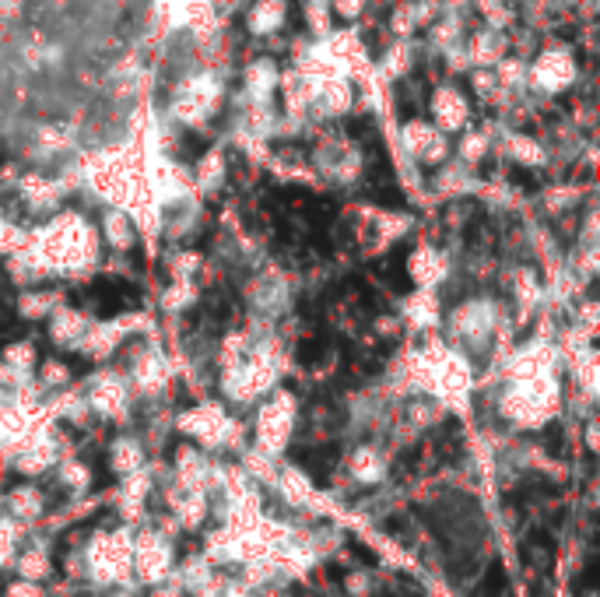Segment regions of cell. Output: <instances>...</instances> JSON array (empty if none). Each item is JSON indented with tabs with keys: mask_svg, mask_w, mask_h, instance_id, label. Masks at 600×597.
<instances>
[{
	"mask_svg": "<svg viewBox=\"0 0 600 597\" xmlns=\"http://www.w3.org/2000/svg\"><path fill=\"white\" fill-rule=\"evenodd\" d=\"M558 404H562V387L555 373L506 376V387L499 394V415L516 429H540L555 418Z\"/></svg>",
	"mask_w": 600,
	"mask_h": 597,
	"instance_id": "cell-1",
	"label": "cell"
},
{
	"mask_svg": "<svg viewBox=\"0 0 600 597\" xmlns=\"http://www.w3.org/2000/svg\"><path fill=\"white\" fill-rule=\"evenodd\" d=\"M85 569L95 587H124L133 580V527L99 531L85 548Z\"/></svg>",
	"mask_w": 600,
	"mask_h": 597,
	"instance_id": "cell-2",
	"label": "cell"
},
{
	"mask_svg": "<svg viewBox=\"0 0 600 597\" xmlns=\"http://www.w3.org/2000/svg\"><path fill=\"white\" fill-rule=\"evenodd\" d=\"M447 327H450V341L460 349V355L471 359L478 349H489L492 344V334L499 327V306L489 296H468L450 310Z\"/></svg>",
	"mask_w": 600,
	"mask_h": 597,
	"instance_id": "cell-3",
	"label": "cell"
},
{
	"mask_svg": "<svg viewBox=\"0 0 600 597\" xmlns=\"http://www.w3.org/2000/svg\"><path fill=\"white\" fill-rule=\"evenodd\" d=\"M176 429L183 436H190L197 443L201 450H222V447H232L239 436V426L228 418V412L215 401H204L197 408H190L176 418Z\"/></svg>",
	"mask_w": 600,
	"mask_h": 597,
	"instance_id": "cell-4",
	"label": "cell"
},
{
	"mask_svg": "<svg viewBox=\"0 0 600 597\" xmlns=\"http://www.w3.org/2000/svg\"><path fill=\"white\" fill-rule=\"evenodd\" d=\"M292 433H296V397L285 391L270 394L257 412V450L281 457Z\"/></svg>",
	"mask_w": 600,
	"mask_h": 597,
	"instance_id": "cell-5",
	"label": "cell"
},
{
	"mask_svg": "<svg viewBox=\"0 0 600 597\" xmlns=\"http://www.w3.org/2000/svg\"><path fill=\"white\" fill-rule=\"evenodd\" d=\"M176 569V555H172V542L159 527H141L133 531V576L141 584L154 587Z\"/></svg>",
	"mask_w": 600,
	"mask_h": 597,
	"instance_id": "cell-6",
	"label": "cell"
},
{
	"mask_svg": "<svg viewBox=\"0 0 600 597\" xmlns=\"http://www.w3.org/2000/svg\"><path fill=\"white\" fill-rule=\"evenodd\" d=\"M576 61H572V53L562 50V46H551V50H540L531 67H527V82L531 88L537 92H545V95H558V92H566L572 82H576Z\"/></svg>",
	"mask_w": 600,
	"mask_h": 597,
	"instance_id": "cell-7",
	"label": "cell"
},
{
	"mask_svg": "<svg viewBox=\"0 0 600 597\" xmlns=\"http://www.w3.org/2000/svg\"><path fill=\"white\" fill-rule=\"evenodd\" d=\"M85 404H88L92 415H99L106 422L127 418V408H130V383H127V376L124 373H109V370H103L99 376H92Z\"/></svg>",
	"mask_w": 600,
	"mask_h": 597,
	"instance_id": "cell-8",
	"label": "cell"
},
{
	"mask_svg": "<svg viewBox=\"0 0 600 597\" xmlns=\"http://www.w3.org/2000/svg\"><path fill=\"white\" fill-rule=\"evenodd\" d=\"M56 460H61V447H56V436L46 426H32V433L11 450L14 471L25 475V478L46 475L50 468H56Z\"/></svg>",
	"mask_w": 600,
	"mask_h": 597,
	"instance_id": "cell-9",
	"label": "cell"
},
{
	"mask_svg": "<svg viewBox=\"0 0 600 597\" xmlns=\"http://www.w3.org/2000/svg\"><path fill=\"white\" fill-rule=\"evenodd\" d=\"M400 151L418 166H439L450 156V145H447V134H442L436 124L411 117L400 127Z\"/></svg>",
	"mask_w": 600,
	"mask_h": 597,
	"instance_id": "cell-10",
	"label": "cell"
},
{
	"mask_svg": "<svg viewBox=\"0 0 600 597\" xmlns=\"http://www.w3.org/2000/svg\"><path fill=\"white\" fill-rule=\"evenodd\" d=\"M429 106H432V124L442 134H457V130H468L471 124V106H468V95L453 85H439L429 95Z\"/></svg>",
	"mask_w": 600,
	"mask_h": 597,
	"instance_id": "cell-11",
	"label": "cell"
},
{
	"mask_svg": "<svg viewBox=\"0 0 600 597\" xmlns=\"http://www.w3.org/2000/svg\"><path fill=\"white\" fill-rule=\"evenodd\" d=\"M281 88V71L270 56H257L243 71V99L249 103H275V95Z\"/></svg>",
	"mask_w": 600,
	"mask_h": 597,
	"instance_id": "cell-12",
	"label": "cell"
},
{
	"mask_svg": "<svg viewBox=\"0 0 600 597\" xmlns=\"http://www.w3.org/2000/svg\"><path fill=\"white\" fill-rule=\"evenodd\" d=\"M270 489H275L292 510H313V513L323 510L320 492L313 489V481H309L299 468H278L275 486H270Z\"/></svg>",
	"mask_w": 600,
	"mask_h": 597,
	"instance_id": "cell-13",
	"label": "cell"
},
{
	"mask_svg": "<svg viewBox=\"0 0 600 597\" xmlns=\"http://www.w3.org/2000/svg\"><path fill=\"white\" fill-rule=\"evenodd\" d=\"M92 320L82 310H67V306H53L50 310V338L56 349H74L82 344V338L88 334Z\"/></svg>",
	"mask_w": 600,
	"mask_h": 597,
	"instance_id": "cell-14",
	"label": "cell"
},
{
	"mask_svg": "<svg viewBox=\"0 0 600 597\" xmlns=\"http://www.w3.org/2000/svg\"><path fill=\"white\" fill-rule=\"evenodd\" d=\"M99 236L106 239L109 249H116V254H127V249L138 246V222H133V215L124 204H113L103 215Z\"/></svg>",
	"mask_w": 600,
	"mask_h": 597,
	"instance_id": "cell-15",
	"label": "cell"
},
{
	"mask_svg": "<svg viewBox=\"0 0 600 597\" xmlns=\"http://www.w3.org/2000/svg\"><path fill=\"white\" fill-rule=\"evenodd\" d=\"M447 271H450L447 257H442L436 246H418L408 257V278L418 288H439V281L447 278Z\"/></svg>",
	"mask_w": 600,
	"mask_h": 597,
	"instance_id": "cell-16",
	"label": "cell"
},
{
	"mask_svg": "<svg viewBox=\"0 0 600 597\" xmlns=\"http://www.w3.org/2000/svg\"><path fill=\"white\" fill-rule=\"evenodd\" d=\"M288 22V0H254L246 11L249 35H278Z\"/></svg>",
	"mask_w": 600,
	"mask_h": 597,
	"instance_id": "cell-17",
	"label": "cell"
},
{
	"mask_svg": "<svg viewBox=\"0 0 600 597\" xmlns=\"http://www.w3.org/2000/svg\"><path fill=\"white\" fill-rule=\"evenodd\" d=\"M347 475H352L358 486H379L386 478V457L376 447H358L347 460Z\"/></svg>",
	"mask_w": 600,
	"mask_h": 597,
	"instance_id": "cell-18",
	"label": "cell"
},
{
	"mask_svg": "<svg viewBox=\"0 0 600 597\" xmlns=\"http://www.w3.org/2000/svg\"><path fill=\"white\" fill-rule=\"evenodd\" d=\"M39 513H43V492H39L35 486H18L8 492V516L18 520V524H32V520H39Z\"/></svg>",
	"mask_w": 600,
	"mask_h": 597,
	"instance_id": "cell-19",
	"label": "cell"
},
{
	"mask_svg": "<svg viewBox=\"0 0 600 597\" xmlns=\"http://www.w3.org/2000/svg\"><path fill=\"white\" fill-rule=\"evenodd\" d=\"M109 468L116 475H133V471H141L144 468V447L133 436H120L109 447Z\"/></svg>",
	"mask_w": 600,
	"mask_h": 597,
	"instance_id": "cell-20",
	"label": "cell"
},
{
	"mask_svg": "<svg viewBox=\"0 0 600 597\" xmlns=\"http://www.w3.org/2000/svg\"><path fill=\"white\" fill-rule=\"evenodd\" d=\"M0 362H4L8 370L22 373V376H35V344L32 341H14L4 349Z\"/></svg>",
	"mask_w": 600,
	"mask_h": 597,
	"instance_id": "cell-21",
	"label": "cell"
},
{
	"mask_svg": "<svg viewBox=\"0 0 600 597\" xmlns=\"http://www.w3.org/2000/svg\"><path fill=\"white\" fill-rule=\"evenodd\" d=\"M14 566H18V573L25 576V580L43 584L50 576V552L46 548H29V552H22L14 558Z\"/></svg>",
	"mask_w": 600,
	"mask_h": 597,
	"instance_id": "cell-22",
	"label": "cell"
},
{
	"mask_svg": "<svg viewBox=\"0 0 600 597\" xmlns=\"http://www.w3.org/2000/svg\"><path fill=\"white\" fill-rule=\"evenodd\" d=\"M331 14H334L331 0H302V18H306V25H309V32L317 35V40L331 32Z\"/></svg>",
	"mask_w": 600,
	"mask_h": 597,
	"instance_id": "cell-23",
	"label": "cell"
},
{
	"mask_svg": "<svg viewBox=\"0 0 600 597\" xmlns=\"http://www.w3.org/2000/svg\"><path fill=\"white\" fill-rule=\"evenodd\" d=\"M56 468H61V486L64 489H71V492H88V486H92V471H88V465H82V460H74V457H67V460H56Z\"/></svg>",
	"mask_w": 600,
	"mask_h": 597,
	"instance_id": "cell-24",
	"label": "cell"
},
{
	"mask_svg": "<svg viewBox=\"0 0 600 597\" xmlns=\"http://www.w3.org/2000/svg\"><path fill=\"white\" fill-rule=\"evenodd\" d=\"M510 156L519 166H540L545 162V145L534 138H524V134H510Z\"/></svg>",
	"mask_w": 600,
	"mask_h": 597,
	"instance_id": "cell-25",
	"label": "cell"
},
{
	"mask_svg": "<svg viewBox=\"0 0 600 597\" xmlns=\"http://www.w3.org/2000/svg\"><path fill=\"white\" fill-rule=\"evenodd\" d=\"M18 537H22V524L11 520V516H0V566H8L14 558Z\"/></svg>",
	"mask_w": 600,
	"mask_h": 597,
	"instance_id": "cell-26",
	"label": "cell"
},
{
	"mask_svg": "<svg viewBox=\"0 0 600 597\" xmlns=\"http://www.w3.org/2000/svg\"><path fill=\"white\" fill-rule=\"evenodd\" d=\"M29 243V236L22 233V228H18L11 218H0V254H18V249H22Z\"/></svg>",
	"mask_w": 600,
	"mask_h": 597,
	"instance_id": "cell-27",
	"label": "cell"
},
{
	"mask_svg": "<svg viewBox=\"0 0 600 597\" xmlns=\"http://www.w3.org/2000/svg\"><path fill=\"white\" fill-rule=\"evenodd\" d=\"M148 597H183V584H180V576H176V569H172L162 584H154L151 587V594Z\"/></svg>",
	"mask_w": 600,
	"mask_h": 597,
	"instance_id": "cell-28",
	"label": "cell"
},
{
	"mask_svg": "<svg viewBox=\"0 0 600 597\" xmlns=\"http://www.w3.org/2000/svg\"><path fill=\"white\" fill-rule=\"evenodd\" d=\"M4 597H46V590H43V584H35V580H14L8 590H4Z\"/></svg>",
	"mask_w": 600,
	"mask_h": 597,
	"instance_id": "cell-29",
	"label": "cell"
},
{
	"mask_svg": "<svg viewBox=\"0 0 600 597\" xmlns=\"http://www.w3.org/2000/svg\"><path fill=\"white\" fill-rule=\"evenodd\" d=\"M334 14H341L344 22H355V18L365 11V0H331Z\"/></svg>",
	"mask_w": 600,
	"mask_h": 597,
	"instance_id": "cell-30",
	"label": "cell"
},
{
	"mask_svg": "<svg viewBox=\"0 0 600 597\" xmlns=\"http://www.w3.org/2000/svg\"><path fill=\"white\" fill-rule=\"evenodd\" d=\"M116 597H133V594H130V590H127V594H124V587H120V594H116Z\"/></svg>",
	"mask_w": 600,
	"mask_h": 597,
	"instance_id": "cell-31",
	"label": "cell"
}]
</instances>
